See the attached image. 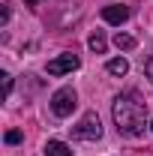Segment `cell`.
Listing matches in <instances>:
<instances>
[{
	"mask_svg": "<svg viewBox=\"0 0 153 156\" xmlns=\"http://www.w3.org/2000/svg\"><path fill=\"white\" fill-rule=\"evenodd\" d=\"M111 114H114V126L117 132L123 135H144V126H147V102L138 96L135 90L129 93H120L111 105Z\"/></svg>",
	"mask_w": 153,
	"mask_h": 156,
	"instance_id": "cell-1",
	"label": "cell"
},
{
	"mask_svg": "<svg viewBox=\"0 0 153 156\" xmlns=\"http://www.w3.org/2000/svg\"><path fill=\"white\" fill-rule=\"evenodd\" d=\"M75 105H78V96H75L72 87H60L57 93L51 96V111H54L57 117H69L72 111H75Z\"/></svg>",
	"mask_w": 153,
	"mask_h": 156,
	"instance_id": "cell-2",
	"label": "cell"
},
{
	"mask_svg": "<svg viewBox=\"0 0 153 156\" xmlns=\"http://www.w3.org/2000/svg\"><path fill=\"white\" fill-rule=\"evenodd\" d=\"M102 135V126H99V114L96 111H87L81 117V123L75 126V138H84V141H96Z\"/></svg>",
	"mask_w": 153,
	"mask_h": 156,
	"instance_id": "cell-3",
	"label": "cell"
},
{
	"mask_svg": "<svg viewBox=\"0 0 153 156\" xmlns=\"http://www.w3.org/2000/svg\"><path fill=\"white\" fill-rule=\"evenodd\" d=\"M78 66H81V60L75 54H60L57 60L48 63V75H66V72H75Z\"/></svg>",
	"mask_w": 153,
	"mask_h": 156,
	"instance_id": "cell-4",
	"label": "cell"
},
{
	"mask_svg": "<svg viewBox=\"0 0 153 156\" xmlns=\"http://www.w3.org/2000/svg\"><path fill=\"white\" fill-rule=\"evenodd\" d=\"M102 18L108 21V24H123V21L129 18V9L126 6H105L102 9Z\"/></svg>",
	"mask_w": 153,
	"mask_h": 156,
	"instance_id": "cell-5",
	"label": "cell"
},
{
	"mask_svg": "<svg viewBox=\"0 0 153 156\" xmlns=\"http://www.w3.org/2000/svg\"><path fill=\"white\" fill-rule=\"evenodd\" d=\"M45 156H72V147L63 141H48L45 144Z\"/></svg>",
	"mask_w": 153,
	"mask_h": 156,
	"instance_id": "cell-6",
	"label": "cell"
},
{
	"mask_svg": "<svg viewBox=\"0 0 153 156\" xmlns=\"http://www.w3.org/2000/svg\"><path fill=\"white\" fill-rule=\"evenodd\" d=\"M105 69H108L111 75H126V72H129V63H126V57H114V60L105 63Z\"/></svg>",
	"mask_w": 153,
	"mask_h": 156,
	"instance_id": "cell-7",
	"label": "cell"
},
{
	"mask_svg": "<svg viewBox=\"0 0 153 156\" xmlns=\"http://www.w3.org/2000/svg\"><path fill=\"white\" fill-rule=\"evenodd\" d=\"M87 45H90V51H96V54H102V51H105V45H108V42H105V36H102V33H99V30H96L93 36L87 39Z\"/></svg>",
	"mask_w": 153,
	"mask_h": 156,
	"instance_id": "cell-8",
	"label": "cell"
},
{
	"mask_svg": "<svg viewBox=\"0 0 153 156\" xmlns=\"http://www.w3.org/2000/svg\"><path fill=\"white\" fill-rule=\"evenodd\" d=\"M114 45L120 48V51H132V48H135V39L129 36V33H117V36H114Z\"/></svg>",
	"mask_w": 153,
	"mask_h": 156,
	"instance_id": "cell-9",
	"label": "cell"
},
{
	"mask_svg": "<svg viewBox=\"0 0 153 156\" xmlns=\"http://www.w3.org/2000/svg\"><path fill=\"white\" fill-rule=\"evenodd\" d=\"M9 21V3H0V24Z\"/></svg>",
	"mask_w": 153,
	"mask_h": 156,
	"instance_id": "cell-10",
	"label": "cell"
},
{
	"mask_svg": "<svg viewBox=\"0 0 153 156\" xmlns=\"http://www.w3.org/2000/svg\"><path fill=\"white\" fill-rule=\"evenodd\" d=\"M18 141H21V132H15V129L6 132V144H18Z\"/></svg>",
	"mask_w": 153,
	"mask_h": 156,
	"instance_id": "cell-11",
	"label": "cell"
},
{
	"mask_svg": "<svg viewBox=\"0 0 153 156\" xmlns=\"http://www.w3.org/2000/svg\"><path fill=\"white\" fill-rule=\"evenodd\" d=\"M144 75L153 81V57H147V60H144Z\"/></svg>",
	"mask_w": 153,
	"mask_h": 156,
	"instance_id": "cell-12",
	"label": "cell"
},
{
	"mask_svg": "<svg viewBox=\"0 0 153 156\" xmlns=\"http://www.w3.org/2000/svg\"><path fill=\"white\" fill-rule=\"evenodd\" d=\"M0 78H3V90H6V93H9V90H12V78L6 75V72H3V75H0Z\"/></svg>",
	"mask_w": 153,
	"mask_h": 156,
	"instance_id": "cell-13",
	"label": "cell"
},
{
	"mask_svg": "<svg viewBox=\"0 0 153 156\" xmlns=\"http://www.w3.org/2000/svg\"><path fill=\"white\" fill-rule=\"evenodd\" d=\"M24 3H27V6H36V0H24Z\"/></svg>",
	"mask_w": 153,
	"mask_h": 156,
	"instance_id": "cell-14",
	"label": "cell"
},
{
	"mask_svg": "<svg viewBox=\"0 0 153 156\" xmlns=\"http://www.w3.org/2000/svg\"><path fill=\"white\" fill-rule=\"evenodd\" d=\"M150 129H153V120H150Z\"/></svg>",
	"mask_w": 153,
	"mask_h": 156,
	"instance_id": "cell-15",
	"label": "cell"
}]
</instances>
